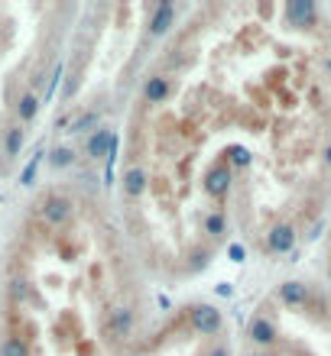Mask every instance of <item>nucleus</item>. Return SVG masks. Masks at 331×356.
I'll return each mask as SVG.
<instances>
[{
    "label": "nucleus",
    "mask_w": 331,
    "mask_h": 356,
    "mask_svg": "<svg viewBox=\"0 0 331 356\" xmlns=\"http://www.w3.org/2000/svg\"><path fill=\"white\" fill-rule=\"evenodd\" d=\"M39 214H43V220L49 227H66L72 220V201L66 195H49L39 204Z\"/></svg>",
    "instance_id": "nucleus-1"
},
{
    "label": "nucleus",
    "mask_w": 331,
    "mask_h": 356,
    "mask_svg": "<svg viewBox=\"0 0 331 356\" xmlns=\"http://www.w3.org/2000/svg\"><path fill=\"white\" fill-rule=\"evenodd\" d=\"M192 324H195V330H201V337H211L221 330V314L211 305H201L192 311Z\"/></svg>",
    "instance_id": "nucleus-2"
},
{
    "label": "nucleus",
    "mask_w": 331,
    "mask_h": 356,
    "mask_svg": "<svg viewBox=\"0 0 331 356\" xmlns=\"http://www.w3.org/2000/svg\"><path fill=\"white\" fill-rule=\"evenodd\" d=\"M107 334L111 337H130L133 330V311L130 308H114L111 314H107Z\"/></svg>",
    "instance_id": "nucleus-3"
},
{
    "label": "nucleus",
    "mask_w": 331,
    "mask_h": 356,
    "mask_svg": "<svg viewBox=\"0 0 331 356\" xmlns=\"http://www.w3.org/2000/svg\"><path fill=\"white\" fill-rule=\"evenodd\" d=\"M286 19H289L293 26L312 23L315 19V3L312 0H289V3H286Z\"/></svg>",
    "instance_id": "nucleus-4"
},
{
    "label": "nucleus",
    "mask_w": 331,
    "mask_h": 356,
    "mask_svg": "<svg viewBox=\"0 0 331 356\" xmlns=\"http://www.w3.org/2000/svg\"><path fill=\"white\" fill-rule=\"evenodd\" d=\"M172 23H176V7H172V3H156L153 19H150V33H153V36H166Z\"/></svg>",
    "instance_id": "nucleus-5"
},
{
    "label": "nucleus",
    "mask_w": 331,
    "mask_h": 356,
    "mask_svg": "<svg viewBox=\"0 0 331 356\" xmlns=\"http://www.w3.org/2000/svg\"><path fill=\"white\" fill-rule=\"evenodd\" d=\"M247 334H250V340H254V343H260V347H270V343L276 340V327L266 318H254V321H250V324H247Z\"/></svg>",
    "instance_id": "nucleus-6"
},
{
    "label": "nucleus",
    "mask_w": 331,
    "mask_h": 356,
    "mask_svg": "<svg viewBox=\"0 0 331 356\" xmlns=\"http://www.w3.org/2000/svg\"><path fill=\"white\" fill-rule=\"evenodd\" d=\"M227 185H231V172H227V165H215V169L208 172V178H205V188H208L211 197H224Z\"/></svg>",
    "instance_id": "nucleus-7"
},
{
    "label": "nucleus",
    "mask_w": 331,
    "mask_h": 356,
    "mask_svg": "<svg viewBox=\"0 0 331 356\" xmlns=\"http://www.w3.org/2000/svg\"><path fill=\"white\" fill-rule=\"evenodd\" d=\"M114 152V133L111 130H98L91 140H88V156L91 159H101V156H111Z\"/></svg>",
    "instance_id": "nucleus-8"
},
{
    "label": "nucleus",
    "mask_w": 331,
    "mask_h": 356,
    "mask_svg": "<svg viewBox=\"0 0 331 356\" xmlns=\"http://www.w3.org/2000/svg\"><path fill=\"white\" fill-rule=\"evenodd\" d=\"M123 191H127L130 197H140L143 191H146V172L137 169V165L123 172Z\"/></svg>",
    "instance_id": "nucleus-9"
},
{
    "label": "nucleus",
    "mask_w": 331,
    "mask_h": 356,
    "mask_svg": "<svg viewBox=\"0 0 331 356\" xmlns=\"http://www.w3.org/2000/svg\"><path fill=\"white\" fill-rule=\"evenodd\" d=\"M279 298H283L286 305H305L309 289H305L302 282H286V285H279Z\"/></svg>",
    "instance_id": "nucleus-10"
},
{
    "label": "nucleus",
    "mask_w": 331,
    "mask_h": 356,
    "mask_svg": "<svg viewBox=\"0 0 331 356\" xmlns=\"http://www.w3.org/2000/svg\"><path fill=\"white\" fill-rule=\"evenodd\" d=\"M293 240H295V236H293V227H286V224L276 227L273 234H270V246H273L276 253H286V250L293 246Z\"/></svg>",
    "instance_id": "nucleus-11"
},
{
    "label": "nucleus",
    "mask_w": 331,
    "mask_h": 356,
    "mask_svg": "<svg viewBox=\"0 0 331 356\" xmlns=\"http://www.w3.org/2000/svg\"><path fill=\"white\" fill-rule=\"evenodd\" d=\"M20 149H23V130H20V127H10V130L3 133V152H7V159L20 156Z\"/></svg>",
    "instance_id": "nucleus-12"
},
{
    "label": "nucleus",
    "mask_w": 331,
    "mask_h": 356,
    "mask_svg": "<svg viewBox=\"0 0 331 356\" xmlns=\"http://www.w3.org/2000/svg\"><path fill=\"white\" fill-rule=\"evenodd\" d=\"M143 94H146V101H150V104H160L162 97L169 94L166 78H150V81H146V88H143Z\"/></svg>",
    "instance_id": "nucleus-13"
},
{
    "label": "nucleus",
    "mask_w": 331,
    "mask_h": 356,
    "mask_svg": "<svg viewBox=\"0 0 331 356\" xmlns=\"http://www.w3.org/2000/svg\"><path fill=\"white\" fill-rule=\"evenodd\" d=\"M36 111H39L36 94H23V97H20V104H17L20 120H23V123H29V120H33V117H36Z\"/></svg>",
    "instance_id": "nucleus-14"
},
{
    "label": "nucleus",
    "mask_w": 331,
    "mask_h": 356,
    "mask_svg": "<svg viewBox=\"0 0 331 356\" xmlns=\"http://www.w3.org/2000/svg\"><path fill=\"white\" fill-rule=\"evenodd\" d=\"M91 127H98V111L78 113L75 120H72V127H68V130H72V133H85V130H91Z\"/></svg>",
    "instance_id": "nucleus-15"
},
{
    "label": "nucleus",
    "mask_w": 331,
    "mask_h": 356,
    "mask_svg": "<svg viewBox=\"0 0 331 356\" xmlns=\"http://www.w3.org/2000/svg\"><path fill=\"white\" fill-rule=\"evenodd\" d=\"M0 356H29V350L20 337H7L0 343Z\"/></svg>",
    "instance_id": "nucleus-16"
},
{
    "label": "nucleus",
    "mask_w": 331,
    "mask_h": 356,
    "mask_svg": "<svg viewBox=\"0 0 331 356\" xmlns=\"http://www.w3.org/2000/svg\"><path fill=\"white\" fill-rule=\"evenodd\" d=\"M72 159H75V152L68 149V146H59V149H52V156H49V162H52L56 169H66V165H72Z\"/></svg>",
    "instance_id": "nucleus-17"
},
{
    "label": "nucleus",
    "mask_w": 331,
    "mask_h": 356,
    "mask_svg": "<svg viewBox=\"0 0 331 356\" xmlns=\"http://www.w3.org/2000/svg\"><path fill=\"white\" fill-rule=\"evenodd\" d=\"M39 159H43V152H36V156H33V162H29L26 169H23V175H20V185H33V178H36V169H39Z\"/></svg>",
    "instance_id": "nucleus-18"
},
{
    "label": "nucleus",
    "mask_w": 331,
    "mask_h": 356,
    "mask_svg": "<svg viewBox=\"0 0 331 356\" xmlns=\"http://www.w3.org/2000/svg\"><path fill=\"white\" fill-rule=\"evenodd\" d=\"M208 230H211V234H221V230H224V220H221L218 214L208 217Z\"/></svg>",
    "instance_id": "nucleus-19"
},
{
    "label": "nucleus",
    "mask_w": 331,
    "mask_h": 356,
    "mask_svg": "<svg viewBox=\"0 0 331 356\" xmlns=\"http://www.w3.org/2000/svg\"><path fill=\"white\" fill-rule=\"evenodd\" d=\"M247 162H250L247 149H234V165H247Z\"/></svg>",
    "instance_id": "nucleus-20"
},
{
    "label": "nucleus",
    "mask_w": 331,
    "mask_h": 356,
    "mask_svg": "<svg viewBox=\"0 0 331 356\" xmlns=\"http://www.w3.org/2000/svg\"><path fill=\"white\" fill-rule=\"evenodd\" d=\"M208 356H231V350H227V347H215Z\"/></svg>",
    "instance_id": "nucleus-21"
},
{
    "label": "nucleus",
    "mask_w": 331,
    "mask_h": 356,
    "mask_svg": "<svg viewBox=\"0 0 331 356\" xmlns=\"http://www.w3.org/2000/svg\"><path fill=\"white\" fill-rule=\"evenodd\" d=\"M325 159H328V162H331V146H328V149H325Z\"/></svg>",
    "instance_id": "nucleus-22"
},
{
    "label": "nucleus",
    "mask_w": 331,
    "mask_h": 356,
    "mask_svg": "<svg viewBox=\"0 0 331 356\" xmlns=\"http://www.w3.org/2000/svg\"><path fill=\"white\" fill-rule=\"evenodd\" d=\"M250 356H266V353H250Z\"/></svg>",
    "instance_id": "nucleus-23"
},
{
    "label": "nucleus",
    "mask_w": 331,
    "mask_h": 356,
    "mask_svg": "<svg viewBox=\"0 0 331 356\" xmlns=\"http://www.w3.org/2000/svg\"><path fill=\"white\" fill-rule=\"evenodd\" d=\"M328 279H331V269H328Z\"/></svg>",
    "instance_id": "nucleus-24"
},
{
    "label": "nucleus",
    "mask_w": 331,
    "mask_h": 356,
    "mask_svg": "<svg viewBox=\"0 0 331 356\" xmlns=\"http://www.w3.org/2000/svg\"><path fill=\"white\" fill-rule=\"evenodd\" d=\"M328 68H331V58H328Z\"/></svg>",
    "instance_id": "nucleus-25"
}]
</instances>
